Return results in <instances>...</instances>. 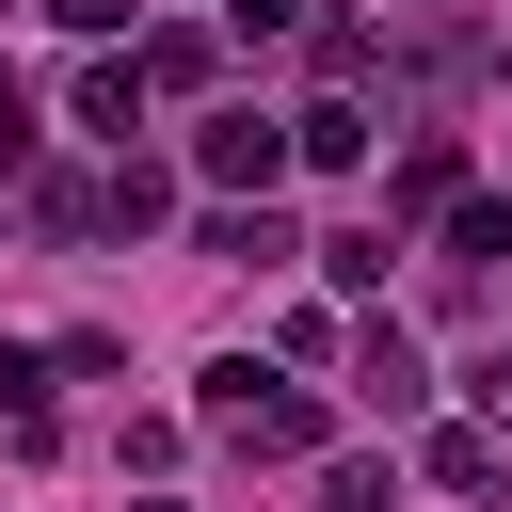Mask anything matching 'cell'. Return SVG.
Masks as SVG:
<instances>
[{"label": "cell", "instance_id": "1", "mask_svg": "<svg viewBox=\"0 0 512 512\" xmlns=\"http://www.w3.org/2000/svg\"><path fill=\"white\" fill-rule=\"evenodd\" d=\"M192 176H208V192H272V176H288V128H272V112H224V128L192 144Z\"/></svg>", "mask_w": 512, "mask_h": 512}, {"label": "cell", "instance_id": "2", "mask_svg": "<svg viewBox=\"0 0 512 512\" xmlns=\"http://www.w3.org/2000/svg\"><path fill=\"white\" fill-rule=\"evenodd\" d=\"M288 160H320V176H352V160H368V112H352V96H320V112H288Z\"/></svg>", "mask_w": 512, "mask_h": 512}, {"label": "cell", "instance_id": "3", "mask_svg": "<svg viewBox=\"0 0 512 512\" xmlns=\"http://www.w3.org/2000/svg\"><path fill=\"white\" fill-rule=\"evenodd\" d=\"M352 384L400 416V400H416V336H400V320H368V336H352Z\"/></svg>", "mask_w": 512, "mask_h": 512}, {"label": "cell", "instance_id": "4", "mask_svg": "<svg viewBox=\"0 0 512 512\" xmlns=\"http://www.w3.org/2000/svg\"><path fill=\"white\" fill-rule=\"evenodd\" d=\"M448 256L496 272V256H512V192H448Z\"/></svg>", "mask_w": 512, "mask_h": 512}, {"label": "cell", "instance_id": "5", "mask_svg": "<svg viewBox=\"0 0 512 512\" xmlns=\"http://www.w3.org/2000/svg\"><path fill=\"white\" fill-rule=\"evenodd\" d=\"M80 128L128 144V128H144V64H96V80H80Z\"/></svg>", "mask_w": 512, "mask_h": 512}, {"label": "cell", "instance_id": "6", "mask_svg": "<svg viewBox=\"0 0 512 512\" xmlns=\"http://www.w3.org/2000/svg\"><path fill=\"white\" fill-rule=\"evenodd\" d=\"M96 208H112V224H176V176H160V160H112V192H96Z\"/></svg>", "mask_w": 512, "mask_h": 512}, {"label": "cell", "instance_id": "7", "mask_svg": "<svg viewBox=\"0 0 512 512\" xmlns=\"http://www.w3.org/2000/svg\"><path fill=\"white\" fill-rule=\"evenodd\" d=\"M432 480H448V496H496L512 464H496V432H432Z\"/></svg>", "mask_w": 512, "mask_h": 512}, {"label": "cell", "instance_id": "8", "mask_svg": "<svg viewBox=\"0 0 512 512\" xmlns=\"http://www.w3.org/2000/svg\"><path fill=\"white\" fill-rule=\"evenodd\" d=\"M208 256H256V272H272V256H304V240H288L272 208H224V224H208Z\"/></svg>", "mask_w": 512, "mask_h": 512}, {"label": "cell", "instance_id": "9", "mask_svg": "<svg viewBox=\"0 0 512 512\" xmlns=\"http://www.w3.org/2000/svg\"><path fill=\"white\" fill-rule=\"evenodd\" d=\"M320 512H400V480H384V464H336V496H320Z\"/></svg>", "mask_w": 512, "mask_h": 512}, {"label": "cell", "instance_id": "10", "mask_svg": "<svg viewBox=\"0 0 512 512\" xmlns=\"http://www.w3.org/2000/svg\"><path fill=\"white\" fill-rule=\"evenodd\" d=\"M48 16H64V32H128V0H48Z\"/></svg>", "mask_w": 512, "mask_h": 512}, {"label": "cell", "instance_id": "11", "mask_svg": "<svg viewBox=\"0 0 512 512\" xmlns=\"http://www.w3.org/2000/svg\"><path fill=\"white\" fill-rule=\"evenodd\" d=\"M464 384H480V416H512V352H480V368H464Z\"/></svg>", "mask_w": 512, "mask_h": 512}, {"label": "cell", "instance_id": "12", "mask_svg": "<svg viewBox=\"0 0 512 512\" xmlns=\"http://www.w3.org/2000/svg\"><path fill=\"white\" fill-rule=\"evenodd\" d=\"M224 16H240V32H288V16H304V0H224Z\"/></svg>", "mask_w": 512, "mask_h": 512}]
</instances>
